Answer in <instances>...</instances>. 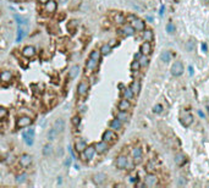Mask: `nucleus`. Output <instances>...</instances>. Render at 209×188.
Wrapping results in <instances>:
<instances>
[{
	"label": "nucleus",
	"mask_w": 209,
	"mask_h": 188,
	"mask_svg": "<svg viewBox=\"0 0 209 188\" xmlns=\"http://www.w3.org/2000/svg\"><path fill=\"white\" fill-rule=\"evenodd\" d=\"M101 139L106 143H115L118 140V136L114 132V129H106L101 136Z\"/></svg>",
	"instance_id": "nucleus-1"
},
{
	"label": "nucleus",
	"mask_w": 209,
	"mask_h": 188,
	"mask_svg": "<svg viewBox=\"0 0 209 188\" xmlns=\"http://www.w3.org/2000/svg\"><path fill=\"white\" fill-rule=\"evenodd\" d=\"M183 70H185V67H183V64L181 61H175L174 65L171 66V75L175 76V77H179L183 74Z\"/></svg>",
	"instance_id": "nucleus-2"
},
{
	"label": "nucleus",
	"mask_w": 209,
	"mask_h": 188,
	"mask_svg": "<svg viewBox=\"0 0 209 188\" xmlns=\"http://www.w3.org/2000/svg\"><path fill=\"white\" fill-rule=\"evenodd\" d=\"M131 26L135 28V31H138V32H143L146 29V23L141 18H137V17H135L131 21Z\"/></svg>",
	"instance_id": "nucleus-3"
},
{
	"label": "nucleus",
	"mask_w": 209,
	"mask_h": 188,
	"mask_svg": "<svg viewBox=\"0 0 209 188\" xmlns=\"http://www.w3.org/2000/svg\"><path fill=\"white\" fill-rule=\"evenodd\" d=\"M32 122H33V120L29 116H22L17 120L16 125H17L18 128H25V127H28L29 125H32Z\"/></svg>",
	"instance_id": "nucleus-4"
},
{
	"label": "nucleus",
	"mask_w": 209,
	"mask_h": 188,
	"mask_svg": "<svg viewBox=\"0 0 209 188\" xmlns=\"http://www.w3.org/2000/svg\"><path fill=\"white\" fill-rule=\"evenodd\" d=\"M158 185V177L153 174H149L144 178V186L146 187H155Z\"/></svg>",
	"instance_id": "nucleus-5"
},
{
	"label": "nucleus",
	"mask_w": 209,
	"mask_h": 188,
	"mask_svg": "<svg viewBox=\"0 0 209 188\" xmlns=\"http://www.w3.org/2000/svg\"><path fill=\"white\" fill-rule=\"evenodd\" d=\"M31 164H32V156L29 154H22L20 156V165L22 168H28Z\"/></svg>",
	"instance_id": "nucleus-6"
},
{
	"label": "nucleus",
	"mask_w": 209,
	"mask_h": 188,
	"mask_svg": "<svg viewBox=\"0 0 209 188\" xmlns=\"http://www.w3.org/2000/svg\"><path fill=\"white\" fill-rule=\"evenodd\" d=\"M22 55L25 57H27V59H31V57H33L35 55V49L34 46L32 45H26L25 48L22 49Z\"/></svg>",
	"instance_id": "nucleus-7"
},
{
	"label": "nucleus",
	"mask_w": 209,
	"mask_h": 188,
	"mask_svg": "<svg viewBox=\"0 0 209 188\" xmlns=\"http://www.w3.org/2000/svg\"><path fill=\"white\" fill-rule=\"evenodd\" d=\"M94 147H95V151H97L98 154H104V153H106V151H108V149H109L108 143L104 142V140H101V142L97 143Z\"/></svg>",
	"instance_id": "nucleus-8"
},
{
	"label": "nucleus",
	"mask_w": 209,
	"mask_h": 188,
	"mask_svg": "<svg viewBox=\"0 0 209 188\" xmlns=\"http://www.w3.org/2000/svg\"><path fill=\"white\" fill-rule=\"evenodd\" d=\"M127 165H129V160H127V156L125 155H120L118 156V159H116V166H118V169H126Z\"/></svg>",
	"instance_id": "nucleus-9"
},
{
	"label": "nucleus",
	"mask_w": 209,
	"mask_h": 188,
	"mask_svg": "<svg viewBox=\"0 0 209 188\" xmlns=\"http://www.w3.org/2000/svg\"><path fill=\"white\" fill-rule=\"evenodd\" d=\"M93 182L95 185H98V186H100V185H103L104 182L106 181V175L105 174H103V172H98V174H95V175H93Z\"/></svg>",
	"instance_id": "nucleus-10"
},
{
	"label": "nucleus",
	"mask_w": 209,
	"mask_h": 188,
	"mask_svg": "<svg viewBox=\"0 0 209 188\" xmlns=\"http://www.w3.org/2000/svg\"><path fill=\"white\" fill-rule=\"evenodd\" d=\"M23 139L28 145H32L33 144V139H34V129H28L23 133Z\"/></svg>",
	"instance_id": "nucleus-11"
},
{
	"label": "nucleus",
	"mask_w": 209,
	"mask_h": 188,
	"mask_svg": "<svg viewBox=\"0 0 209 188\" xmlns=\"http://www.w3.org/2000/svg\"><path fill=\"white\" fill-rule=\"evenodd\" d=\"M142 155H143V151H142L141 148H135L132 150V156H133V160H135V164H140L142 161Z\"/></svg>",
	"instance_id": "nucleus-12"
},
{
	"label": "nucleus",
	"mask_w": 209,
	"mask_h": 188,
	"mask_svg": "<svg viewBox=\"0 0 209 188\" xmlns=\"http://www.w3.org/2000/svg\"><path fill=\"white\" fill-rule=\"evenodd\" d=\"M83 153H84V158L86 159H87V160H92V159H93V156H94V154L97 153V151H95V147H93V145L86 147L84 150H83Z\"/></svg>",
	"instance_id": "nucleus-13"
},
{
	"label": "nucleus",
	"mask_w": 209,
	"mask_h": 188,
	"mask_svg": "<svg viewBox=\"0 0 209 188\" xmlns=\"http://www.w3.org/2000/svg\"><path fill=\"white\" fill-rule=\"evenodd\" d=\"M57 7H58V5L55 0H49L48 3H45V11L49 14H54L57 11Z\"/></svg>",
	"instance_id": "nucleus-14"
},
{
	"label": "nucleus",
	"mask_w": 209,
	"mask_h": 188,
	"mask_svg": "<svg viewBox=\"0 0 209 188\" xmlns=\"http://www.w3.org/2000/svg\"><path fill=\"white\" fill-rule=\"evenodd\" d=\"M88 84L86 82H81L80 84H78V87H77V93H78V95L80 97H84L86 94L88 93Z\"/></svg>",
	"instance_id": "nucleus-15"
},
{
	"label": "nucleus",
	"mask_w": 209,
	"mask_h": 188,
	"mask_svg": "<svg viewBox=\"0 0 209 188\" xmlns=\"http://www.w3.org/2000/svg\"><path fill=\"white\" fill-rule=\"evenodd\" d=\"M180 122H181L182 126L188 127V126H190V125L193 122V116H192L191 114H186L185 116H182V117L180 119Z\"/></svg>",
	"instance_id": "nucleus-16"
},
{
	"label": "nucleus",
	"mask_w": 209,
	"mask_h": 188,
	"mask_svg": "<svg viewBox=\"0 0 209 188\" xmlns=\"http://www.w3.org/2000/svg\"><path fill=\"white\" fill-rule=\"evenodd\" d=\"M141 54L147 55V56H148L149 54H152V45H150L149 42H144V43H142V45H141Z\"/></svg>",
	"instance_id": "nucleus-17"
},
{
	"label": "nucleus",
	"mask_w": 209,
	"mask_h": 188,
	"mask_svg": "<svg viewBox=\"0 0 209 188\" xmlns=\"http://www.w3.org/2000/svg\"><path fill=\"white\" fill-rule=\"evenodd\" d=\"M54 128L57 129V131L59 133L61 132H64L65 131V121L63 119H58V120H55V122H54Z\"/></svg>",
	"instance_id": "nucleus-18"
},
{
	"label": "nucleus",
	"mask_w": 209,
	"mask_h": 188,
	"mask_svg": "<svg viewBox=\"0 0 209 188\" xmlns=\"http://www.w3.org/2000/svg\"><path fill=\"white\" fill-rule=\"evenodd\" d=\"M130 108H131V103L129 99H122V100L119 103V110L120 111H127V110H130Z\"/></svg>",
	"instance_id": "nucleus-19"
},
{
	"label": "nucleus",
	"mask_w": 209,
	"mask_h": 188,
	"mask_svg": "<svg viewBox=\"0 0 209 188\" xmlns=\"http://www.w3.org/2000/svg\"><path fill=\"white\" fill-rule=\"evenodd\" d=\"M110 128L114 129V131H119V129L122 128V121H121V120H119L118 117L114 119L113 121L110 122Z\"/></svg>",
	"instance_id": "nucleus-20"
},
{
	"label": "nucleus",
	"mask_w": 209,
	"mask_h": 188,
	"mask_svg": "<svg viewBox=\"0 0 209 188\" xmlns=\"http://www.w3.org/2000/svg\"><path fill=\"white\" fill-rule=\"evenodd\" d=\"M80 74V66L78 65H74L71 69L69 70V78L70 80H74V78H76V76H77Z\"/></svg>",
	"instance_id": "nucleus-21"
},
{
	"label": "nucleus",
	"mask_w": 209,
	"mask_h": 188,
	"mask_svg": "<svg viewBox=\"0 0 209 188\" xmlns=\"http://www.w3.org/2000/svg\"><path fill=\"white\" fill-rule=\"evenodd\" d=\"M12 80V74L10 71H3L1 74H0V81L1 82H10Z\"/></svg>",
	"instance_id": "nucleus-22"
},
{
	"label": "nucleus",
	"mask_w": 209,
	"mask_h": 188,
	"mask_svg": "<svg viewBox=\"0 0 209 188\" xmlns=\"http://www.w3.org/2000/svg\"><path fill=\"white\" fill-rule=\"evenodd\" d=\"M86 147H87V144H86L84 140H82V139L76 140V143H75V149H76V151H77V153H81V151H83Z\"/></svg>",
	"instance_id": "nucleus-23"
},
{
	"label": "nucleus",
	"mask_w": 209,
	"mask_h": 188,
	"mask_svg": "<svg viewBox=\"0 0 209 188\" xmlns=\"http://www.w3.org/2000/svg\"><path fill=\"white\" fill-rule=\"evenodd\" d=\"M160 60L163 62H165V64H167L170 60H171V53L169 50H164L163 53L160 54Z\"/></svg>",
	"instance_id": "nucleus-24"
},
{
	"label": "nucleus",
	"mask_w": 209,
	"mask_h": 188,
	"mask_svg": "<svg viewBox=\"0 0 209 188\" xmlns=\"http://www.w3.org/2000/svg\"><path fill=\"white\" fill-rule=\"evenodd\" d=\"M175 163H176V165L182 166L183 164L186 163V156L183 155V154H181V153L176 154V155H175Z\"/></svg>",
	"instance_id": "nucleus-25"
},
{
	"label": "nucleus",
	"mask_w": 209,
	"mask_h": 188,
	"mask_svg": "<svg viewBox=\"0 0 209 188\" xmlns=\"http://www.w3.org/2000/svg\"><path fill=\"white\" fill-rule=\"evenodd\" d=\"M144 42H152L153 40V31L152 29H146L143 32V35H142Z\"/></svg>",
	"instance_id": "nucleus-26"
},
{
	"label": "nucleus",
	"mask_w": 209,
	"mask_h": 188,
	"mask_svg": "<svg viewBox=\"0 0 209 188\" xmlns=\"http://www.w3.org/2000/svg\"><path fill=\"white\" fill-rule=\"evenodd\" d=\"M58 133H59V132H58V131H57V129H55L54 127H53V128H50L49 131H48V134H47V136H48V139L50 140V142H53V140H55V139H57V137H58Z\"/></svg>",
	"instance_id": "nucleus-27"
},
{
	"label": "nucleus",
	"mask_w": 209,
	"mask_h": 188,
	"mask_svg": "<svg viewBox=\"0 0 209 188\" xmlns=\"http://www.w3.org/2000/svg\"><path fill=\"white\" fill-rule=\"evenodd\" d=\"M131 89H132V92L135 93V95H137V94H140V91H141V83H140V81H135V82H132V84H131Z\"/></svg>",
	"instance_id": "nucleus-28"
},
{
	"label": "nucleus",
	"mask_w": 209,
	"mask_h": 188,
	"mask_svg": "<svg viewBox=\"0 0 209 188\" xmlns=\"http://www.w3.org/2000/svg\"><path fill=\"white\" fill-rule=\"evenodd\" d=\"M121 32L124 33L125 35H127V37H129V35H133L135 34V28L132 27V26H125V27L122 28Z\"/></svg>",
	"instance_id": "nucleus-29"
},
{
	"label": "nucleus",
	"mask_w": 209,
	"mask_h": 188,
	"mask_svg": "<svg viewBox=\"0 0 209 188\" xmlns=\"http://www.w3.org/2000/svg\"><path fill=\"white\" fill-rule=\"evenodd\" d=\"M140 61V65H141V67H146V66H148V62H149V60H148V57H147V55H143V54H141L140 55V57L137 59Z\"/></svg>",
	"instance_id": "nucleus-30"
},
{
	"label": "nucleus",
	"mask_w": 209,
	"mask_h": 188,
	"mask_svg": "<svg viewBox=\"0 0 209 188\" xmlns=\"http://www.w3.org/2000/svg\"><path fill=\"white\" fill-rule=\"evenodd\" d=\"M53 154V145L52 144H45L44 147H43V155L44 156H49V155H52Z\"/></svg>",
	"instance_id": "nucleus-31"
},
{
	"label": "nucleus",
	"mask_w": 209,
	"mask_h": 188,
	"mask_svg": "<svg viewBox=\"0 0 209 188\" xmlns=\"http://www.w3.org/2000/svg\"><path fill=\"white\" fill-rule=\"evenodd\" d=\"M97 65H98V61H95L93 59H91L89 57V60L87 61V65H86V69H87V71H91V70H94Z\"/></svg>",
	"instance_id": "nucleus-32"
},
{
	"label": "nucleus",
	"mask_w": 209,
	"mask_h": 188,
	"mask_svg": "<svg viewBox=\"0 0 209 188\" xmlns=\"http://www.w3.org/2000/svg\"><path fill=\"white\" fill-rule=\"evenodd\" d=\"M133 97H135V93L132 92L131 87H130V88H126V89L124 91V98H125V99H129V100H132V99H133Z\"/></svg>",
	"instance_id": "nucleus-33"
},
{
	"label": "nucleus",
	"mask_w": 209,
	"mask_h": 188,
	"mask_svg": "<svg viewBox=\"0 0 209 188\" xmlns=\"http://www.w3.org/2000/svg\"><path fill=\"white\" fill-rule=\"evenodd\" d=\"M110 51H111V46H110V44H104V45H101V48H100V54H101V55H108V54H110Z\"/></svg>",
	"instance_id": "nucleus-34"
},
{
	"label": "nucleus",
	"mask_w": 209,
	"mask_h": 188,
	"mask_svg": "<svg viewBox=\"0 0 209 188\" xmlns=\"http://www.w3.org/2000/svg\"><path fill=\"white\" fill-rule=\"evenodd\" d=\"M116 117H118L119 120H121L122 122H126V121H129V117L130 116H129V114H127V111H120Z\"/></svg>",
	"instance_id": "nucleus-35"
},
{
	"label": "nucleus",
	"mask_w": 209,
	"mask_h": 188,
	"mask_svg": "<svg viewBox=\"0 0 209 188\" xmlns=\"http://www.w3.org/2000/svg\"><path fill=\"white\" fill-rule=\"evenodd\" d=\"M100 50H93L91 53V55H89V57L91 59H93V60H95V61H98L99 62V59H100Z\"/></svg>",
	"instance_id": "nucleus-36"
},
{
	"label": "nucleus",
	"mask_w": 209,
	"mask_h": 188,
	"mask_svg": "<svg viewBox=\"0 0 209 188\" xmlns=\"http://www.w3.org/2000/svg\"><path fill=\"white\" fill-rule=\"evenodd\" d=\"M25 35H26V31L22 29V28H18V31H17V37H16V42H21V40L25 38Z\"/></svg>",
	"instance_id": "nucleus-37"
},
{
	"label": "nucleus",
	"mask_w": 209,
	"mask_h": 188,
	"mask_svg": "<svg viewBox=\"0 0 209 188\" xmlns=\"http://www.w3.org/2000/svg\"><path fill=\"white\" fill-rule=\"evenodd\" d=\"M27 181V175L26 174H21V175H18L16 176V183H23V182H26Z\"/></svg>",
	"instance_id": "nucleus-38"
},
{
	"label": "nucleus",
	"mask_w": 209,
	"mask_h": 188,
	"mask_svg": "<svg viewBox=\"0 0 209 188\" xmlns=\"http://www.w3.org/2000/svg\"><path fill=\"white\" fill-rule=\"evenodd\" d=\"M15 20L17 21L18 25H27L28 20L26 17H22V16H18V15H15Z\"/></svg>",
	"instance_id": "nucleus-39"
},
{
	"label": "nucleus",
	"mask_w": 209,
	"mask_h": 188,
	"mask_svg": "<svg viewBox=\"0 0 209 188\" xmlns=\"http://www.w3.org/2000/svg\"><path fill=\"white\" fill-rule=\"evenodd\" d=\"M140 67H141V65H140V61H138V60H135V61L131 64V70H132V71H135V72H136V71H138V70H140Z\"/></svg>",
	"instance_id": "nucleus-40"
},
{
	"label": "nucleus",
	"mask_w": 209,
	"mask_h": 188,
	"mask_svg": "<svg viewBox=\"0 0 209 188\" xmlns=\"http://www.w3.org/2000/svg\"><path fill=\"white\" fill-rule=\"evenodd\" d=\"M166 32L170 33V34L175 32V26H174V23H172V22H169L166 25Z\"/></svg>",
	"instance_id": "nucleus-41"
},
{
	"label": "nucleus",
	"mask_w": 209,
	"mask_h": 188,
	"mask_svg": "<svg viewBox=\"0 0 209 188\" xmlns=\"http://www.w3.org/2000/svg\"><path fill=\"white\" fill-rule=\"evenodd\" d=\"M71 122H72L74 126H80V123H81V117L78 116V115H76V116L72 117V120H71Z\"/></svg>",
	"instance_id": "nucleus-42"
},
{
	"label": "nucleus",
	"mask_w": 209,
	"mask_h": 188,
	"mask_svg": "<svg viewBox=\"0 0 209 188\" xmlns=\"http://www.w3.org/2000/svg\"><path fill=\"white\" fill-rule=\"evenodd\" d=\"M163 111V105L161 104H157V105H154V108H153V112L154 114H160Z\"/></svg>",
	"instance_id": "nucleus-43"
},
{
	"label": "nucleus",
	"mask_w": 209,
	"mask_h": 188,
	"mask_svg": "<svg viewBox=\"0 0 209 188\" xmlns=\"http://www.w3.org/2000/svg\"><path fill=\"white\" fill-rule=\"evenodd\" d=\"M115 21H116V23H124V22H125V17H124V15L118 14V15L115 16Z\"/></svg>",
	"instance_id": "nucleus-44"
},
{
	"label": "nucleus",
	"mask_w": 209,
	"mask_h": 188,
	"mask_svg": "<svg viewBox=\"0 0 209 188\" xmlns=\"http://www.w3.org/2000/svg\"><path fill=\"white\" fill-rule=\"evenodd\" d=\"M186 49H187V51H191V50L195 49V42H193V40H188L187 44H186Z\"/></svg>",
	"instance_id": "nucleus-45"
},
{
	"label": "nucleus",
	"mask_w": 209,
	"mask_h": 188,
	"mask_svg": "<svg viewBox=\"0 0 209 188\" xmlns=\"http://www.w3.org/2000/svg\"><path fill=\"white\" fill-rule=\"evenodd\" d=\"M6 115H7V110L5 108L0 106V120L4 119V117H6Z\"/></svg>",
	"instance_id": "nucleus-46"
},
{
	"label": "nucleus",
	"mask_w": 209,
	"mask_h": 188,
	"mask_svg": "<svg viewBox=\"0 0 209 188\" xmlns=\"http://www.w3.org/2000/svg\"><path fill=\"white\" fill-rule=\"evenodd\" d=\"M164 11H165V5H161V7H160V12H159L160 16H163V15H164Z\"/></svg>",
	"instance_id": "nucleus-47"
},
{
	"label": "nucleus",
	"mask_w": 209,
	"mask_h": 188,
	"mask_svg": "<svg viewBox=\"0 0 209 188\" xmlns=\"http://www.w3.org/2000/svg\"><path fill=\"white\" fill-rule=\"evenodd\" d=\"M63 154H64V150H63V148H58V155L59 156H63Z\"/></svg>",
	"instance_id": "nucleus-48"
},
{
	"label": "nucleus",
	"mask_w": 209,
	"mask_h": 188,
	"mask_svg": "<svg viewBox=\"0 0 209 188\" xmlns=\"http://www.w3.org/2000/svg\"><path fill=\"white\" fill-rule=\"evenodd\" d=\"M198 115H199V116H201L202 119H204V117H206V115H204V112H203L202 110H198Z\"/></svg>",
	"instance_id": "nucleus-49"
},
{
	"label": "nucleus",
	"mask_w": 209,
	"mask_h": 188,
	"mask_svg": "<svg viewBox=\"0 0 209 188\" xmlns=\"http://www.w3.org/2000/svg\"><path fill=\"white\" fill-rule=\"evenodd\" d=\"M71 159H72V158H70V159H67V160L65 161V165H66V166H70V165H71Z\"/></svg>",
	"instance_id": "nucleus-50"
},
{
	"label": "nucleus",
	"mask_w": 209,
	"mask_h": 188,
	"mask_svg": "<svg viewBox=\"0 0 209 188\" xmlns=\"http://www.w3.org/2000/svg\"><path fill=\"white\" fill-rule=\"evenodd\" d=\"M202 50L203 51H207V44L206 43H202Z\"/></svg>",
	"instance_id": "nucleus-51"
},
{
	"label": "nucleus",
	"mask_w": 209,
	"mask_h": 188,
	"mask_svg": "<svg viewBox=\"0 0 209 188\" xmlns=\"http://www.w3.org/2000/svg\"><path fill=\"white\" fill-rule=\"evenodd\" d=\"M188 72H190V76H192V75H193V67H192V66L188 67Z\"/></svg>",
	"instance_id": "nucleus-52"
},
{
	"label": "nucleus",
	"mask_w": 209,
	"mask_h": 188,
	"mask_svg": "<svg viewBox=\"0 0 209 188\" xmlns=\"http://www.w3.org/2000/svg\"><path fill=\"white\" fill-rule=\"evenodd\" d=\"M177 183H179V185H182V186H183V185L186 183V181H185V180H179V182H177Z\"/></svg>",
	"instance_id": "nucleus-53"
},
{
	"label": "nucleus",
	"mask_w": 209,
	"mask_h": 188,
	"mask_svg": "<svg viewBox=\"0 0 209 188\" xmlns=\"http://www.w3.org/2000/svg\"><path fill=\"white\" fill-rule=\"evenodd\" d=\"M38 1H39L40 4H45V3H48L49 0H38Z\"/></svg>",
	"instance_id": "nucleus-54"
},
{
	"label": "nucleus",
	"mask_w": 209,
	"mask_h": 188,
	"mask_svg": "<svg viewBox=\"0 0 209 188\" xmlns=\"http://www.w3.org/2000/svg\"><path fill=\"white\" fill-rule=\"evenodd\" d=\"M84 111H86V108L82 106V108H81V112H84Z\"/></svg>",
	"instance_id": "nucleus-55"
},
{
	"label": "nucleus",
	"mask_w": 209,
	"mask_h": 188,
	"mask_svg": "<svg viewBox=\"0 0 209 188\" xmlns=\"http://www.w3.org/2000/svg\"><path fill=\"white\" fill-rule=\"evenodd\" d=\"M203 1H204L206 4H208V3H209V0H203Z\"/></svg>",
	"instance_id": "nucleus-56"
},
{
	"label": "nucleus",
	"mask_w": 209,
	"mask_h": 188,
	"mask_svg": "<svg viewBox=\"0 0 209 188\" xmlns=\"http://www.w3.org/2000/svg\"><path fill=\"white\" fill-rule=\"evenodd\" d=\"M60 1H61V3H66V1H67V0H60Z\"/></svg>",
	"instance_id": "nucleus-57"
},
{
	"label": "nucleus",
	"mask_w": 209,
	"mask_h": 188,
	"mask_svg": "<svg viewBox=\"0 0 209 188\" xmlns=\"http://www.w3.org/2000/svg\"><path fill=\"white\" fill-rule=\"evenodd\" d=\"M207 186H209V182H208V183H207Z\"/></svg>",
	"instance_id": "nucleus-58"
}]
</instances>
